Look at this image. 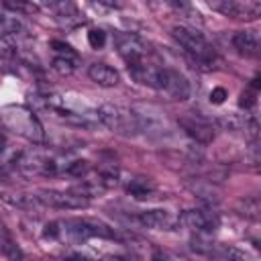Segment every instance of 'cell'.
Listing matches in <instances>:
<instances>
[{
    "label": "cell",
    "mask_w": 261,
    "mask_h": 261,
    "mask_svg": "<svg viewBox=\"0 0 261 261\" xmlns=\"http://www.w3.org/2000/svg\"><path fill=\"white\" fill-rule=\"evenodd\" d=\"M0 124L14 133L16 137H22L31 143H43L45 141V130L43 124L39 122L37 114L20 104H6L0 108Z\"/></svg>",
    "instance_id": "1"
},
{
    "label": "cell",
    "mask_w": 261,
    "mask_h": 261,
    "mask_svg": "<svg viewBox=\"0 0 261 261\" xmlns=\"http://www.w3.org/2000/svg\"><path fill=\"white\" fill-rule=\"evenodd\" d=\"M171 35L173 39L177 41V45L198 63L202 65H210L214 63L216 59V53L214 49L208 45V41L194 29H188V27H173L171 29Z\"/></svg>",
    "instance_id": "2"
},
{
    "label": "cell",
    "mask_w": 261,
    "mask_h": 261,
    "mask_svg": "<svg viewBox=\"0 0 261 261\" xmlns=\"http://www.w3.org/2000/svg\"><path fill=\"white\" fill-rule=\"evenodd\" d=\"M14 167L24 177H33V175H55L59 173L61 163L43 149H29L14 159Z\"/></svg>",
    "instance_id": "3"
},
{
    "label": "cell",
    "mask_w": 261,
    "mask_h": 261,
    "mask_svg": "<svg viewBox=\"0 0 261 261\" xmlns=\"http://www.w3.org/2000/svg\"><path fill=\"white\" fill-rule=\"evenodd\" d=\"M96 116L104 126H108L110 130L120 133V135H133L137 130H143V122L135 112L124 110L114 104H102L96 110Z\"/></svg>",
    "instance_id": "4"
},
{
    "label": "cell",
    "mask_w": 261,
    "mask_h": 261,
    "mask_svg": "<svg viewBox=\"0 0 261 261\" xmlns=\"http://www.w3.org/2000/svg\"><path fill=\"white\" fill-rule=\"evenodd\" d=\"M61 234L67 237V241L80 245L92 237H100V239H114V230L108 228L102 222H94V220H65L61 222Z\"/></svg>",
    "instance_id": "5"
},
{
    "label": "cell",
    "mask_w": 261,
    "mask_h": 261,
    "mask_svg": "<svg viewBox=\"0 0 261 261\" xmlns=\"http://www.w3.org/2000/svg\"><path fill=\"white\" fill-rule=\"evenodd\" d=\"M157 90L165 92L171 100H188L192 94V88H190V82L186 80V75L175 69H169V67H161Z\"/></svg>",
    "instance_id": "6"
},
{
    "label": "cell",
    "mask_w": 261,
    "mask_h": 261,
    "mask_svg": "<svg viewBox=\"0 0 261 261\" xmlns=\"http://www.w3.org/2000/svg\"><path fill=\"white\" fill-rule=\"evenodd\" d=\"M37 198L41 202V206H51V208H59V210H73V208H86L88 200L69 192H59V190H41L37 192Z\"/></svg>",
    "instance_id": "7"
},
{
    "label": "cell",
    "mask_w": 261,
    "mask_h": 261,
    "mask_svg": "<svg viewBox=\"0 0 261 261\" xmlns=\"http://www.w3.org/2000/svg\"><path fill=\"white\" fill-rule=\"evenodd\" d=\"M114 45H116L118 53H120L128 63L143 61L145 55L149 53L145 41H143L139 35H133V33H116V35H114Z\"/></svg>",
    "instance_id": "8"
},
{
    "label": "cell",
    "mask_w": 261,
    "mask_h": 261,
    "mask_svg": "<svg viewBox=\"0 0 261 261\" xmlns=\"http://www.w3.org/2000/svg\"><path fill=\"white\" fill-rule=\"evenodd\" d=\"M177 224H181L190 230H196V232H212L218 226V216L214 212L194 208V210L181 212L177 216Z\"/></svg>",
    "instance_id": "9"
},
{
    "label": "cell",
    "mask_w": 261,
    "mask_h": 261,
    "mask_svg": "<svg viewBox=\"0 0 261 261\" xmlns=\"http://www.w3.org/2000/svg\"><path fill=\"white\" fill-rule=\"evenodd\" d=\"M210 8L232 18H255L261 12V6L257 2H234V0L210 2Z\"/></svg>",
    "instance_id": "10"
},
{
    "label": "cell",
    "mask_w": 261,
    "mask_h": 261,
    "mask_svg": "<svg viewBox=\"0 0 261 261\" xmlns=\"http://www.w3.org/2000/svg\"><path fill=\"white\" fill-rule=\"evenodd\" d=\"M179 126L186 130V135H190L196 143L208 145L214 139V128L208 120L200 118V116H184L179 118Z\"/></svg>",
    "instance_id": "11"
},
{
    "label": "cell",
    "mask_w": 261,
    "mask_h": 261,
    "mask_svg": "<svg viewBox=\"0 0 261 261\" xmlns=\"http://www.w3.org/2000/svg\"><path fill=\"white\" fill-rule=\"evenodd\" d=\"M128 73L130 77L141 84V86H149V88H159V73H161V67L157 65H151V63H145L143 61H135V63H128Z\"/></svg>",
    "instance_id": "12"
},
{
    "label": "cell",
    "mask_w": 261,
    "mask_h": 261,
    "mask_svg": "<svg viewBox=\"0 0 261 261\" xmlns=\"http://www.w3.org/2000/svg\"><path fill=\"white\" fill-rule=\"evenodd\" d=\"M139 222L147 228L155 230H171L177 224V218L171 216L167 210H145L139 214Z\"/></svg>",
    "instance_id": "13"
},
{
    "label": "cell",
    "mask_w": 261,
    "mask_h": 261,
    "mask_svg": "<svg viewBox=\"0 0 261 261\" xmlns=\"http://www.w3.org/2000/svg\"><path fill=\"white\" fill-rule=\"evenodd\" d=\"M88 75H90V80H92L94 84L104 86V88H112V86H116V84L120 82L118 71H116L114 67L106 65V63H92V65L88 67Z\"/></svg>",
    "instance_id": "14"
},
{
    "label": "cell",
    "mask_w": 261,
    "mask_h": 261,
    "mask_svg": "<svg viewBox=\"0 0 261 261\" xmlns=\"http://www.w3.org/2000/svg\"><path fill=\"white\" fill-rule=\"evenodd\" d=\"M232 45L241 55L255 57L259 53V37L253 31H239L232 37Z\"/></svg>",
    "instance_id": "15"
},
{
    "label": "cell",
    "mask_w": 261,
    "mask_h": 261,
    "mask_svg": "<svg viewBox=\"0 0 261 261\" xmlns=\"http://www.w3.org/2000/svg\"><path fill=\"white\" fill-rule=\"evenodd\" d=\"M126 192H128L133 198H137V200H147V198H151V194H153V186H151L149 181H145L143 177H139V179H133V181L126 186Z\"/></svg>",
    "instance_id": "16"
},
{
    "label": "cell",
    "mask_w": 261,
    "mask_h": 261,
    "mask_svg": "<svg viewBox=\"0 0 261 261\" xmlns=\"http://www.w3.org/2000/svg\"><path fill=\"white\" fill-rule=\"evenodd\" d=\"M0 27L4 33H20L22 31V20L16 14H0Z\"/></svg>",
    "instance_id": "17"
},
{
    "label": "cell",
    "mask_w": 261,
    "mask_h": 261,
    "mask_svg": "<svg viewBox=\"0 0 261 261\" xmlns=\"http://www.w3.org/2000/svg\"><path fill=\"white\" fill-rule=\"evenodd\" d=\"M75 65H77V61H73V59H67V57H55L53 59V63H51V67L57 71V73H61V75H69V73H73L75 71Z\"/></svg>",
    "instance_id": "18"
},
{
    "label": "cell",
    "mask_w": 261,
    "mask_h": 261,
    "mask_svg": "<svg viewBox=\"0 0 261 261\" xmlns=\"http://www.w3.org/2000/svg\"><path fill=\"white\" fill-rule=\"evenodd\" d=\"M0 251H2V255L8 259V261H24V255H22V251L14 245V241L12 239H8L2 247H0Z\"/></svg>",
    "instance_id": "19"
},
{
    "label": "cell",
    "mask_w": 261,
    "mask_h": 261,
    "mask_svg": "<svg viewBox=\"0 0 261 261\" xmlns=\"http://www.w3.org/2000/svg\"><path fill=\"white\" fill-rule=\"evenodd\" d=\"M88 43L92 49H102L106 45V33L102 29H92L88 33Z\"/></svg>",
    "instance_id": "20"
},
{
    "label": "cell",
    "mask_w": 261,
    "mask_h": 261,
    "mask_svg": "<svg viewBox=\"0 0 261 261\" xmlns=\"http://www.w3.org/2000/svg\"><path fill=\"white\" fill-rule=\"evenodd\" d=\"M51 47L59 53V57H67V59H73L77 61V53L67 45V43H61V41H51Z\"/></svg>",
    "instance_id": "21"
},
{
    "label": "cell",
    "mask_w": 261,
    "mask_h": 261,
    "mask_svg": "<svg viewBox=\"0 0 261 261\" xmlns=\"http://www.w3.org/2000/svg\"><path fill=\"white\" fill-rule=\"evenodd\" d=\"M61 222H49L45 224V230H43V237L45 239H59L61 237Z\"/></svg>",
    "instance_id": "22"
},
{
    "label": "cell",
    "mask_w": 261,
    "mask_h": 261,
    "mask_svg": "<svg viewBox=\"0 0 261 261\" xmlns=\"http://www.w3.org/2000/svg\"><path fill=\"white\" fill-rule=\"evenodd\" d=\"M226 98H228V92L224 88H220V86L212 88V92H210V102L212 104H222Z\"/></svg>",
    "instance_id": "23"
},
{
    "label": "cell",
    "mask_w": 261,
    "mask_h": 261,
    "mask_svg": "<svg viewBox=\"0 0 261 261\" xmlns=\"http://www.w3.org/2000/svg\"><path fill=\"white\" fill-rule=\"evenodd\" d=\"M100 261H139V257L130 255V253H124V255H106Z\"/></svg>",
    "instance_id": "24"
},
{
    "label": "cell",
    "mask_w": 261,
    "mask_h": 261,
    "mask_svg": "<svg viewBox=\"0 0 261 261\" xmlns=\"http://www.w3.org/2000/svg\"><path fill=\"white\" fill-rule=\"evenodd\" d=\"M12 53H14V47H12L8 41L0 39V59H6V57H10Z\"/></svg>",
    "instance_id": "25"
},
{
    "label": "cell",
    "mask_w": 261,
    "mask_h": 261,
    "mask_svg": "<svg viewBox=\"0 0 261 261\" xmlns=\"http://www.w3.org/2000/svg\"><path fill=\"white\" fill-rule=\"evenodd\" d=\"M255 104V98H253V94H249V92H243L241 94V106L243 108H249V106H253Z\"/></svg>",
    "instance_id": "26"
},
{
    "label": "cell",
    "mask_w": 261,
    "mask_h": 261,
    "mask_svg": "<svg viewBox=\"0 0 261 261\" xmlns=\"http://www.w3.org/2000/svg\"><path fill=\"white\" fill-rule=\"evenodd\" d=\"M59 261H92V259H88L86 255H80V253H69V255L61 257Z\"/></svg>",
    "instance_id": "27"
},
{
    "label": "cell",
    "mask_w": 261,
    "mask_h": 261,
    "mask_svg": "<svg viewBox=\"0 0 261 261\" xmlns=\"http://www.w3.org/2000/svg\"><path fill=\"white\" fill-rule=\"evenodd\" d=\"M228 255H230V261H251L247 255H243L241 251H237V249H230L228 251Z\"/></svg>",
    "instance_id": "28"
},
{
    "label": "cell",
    "mask_w": 261,
    "mask_h": 261,
    "mask_svg": "<svg viewBox=\"0 0 261 261\" xmlns=\"http://www.w3.org/2000/svg\"><path fill=\"white\" fill-rule=\"evenodd\" d=\"M153 261H175V259H171V257H167V255H161V253H157V255L153 257Z\"/></svg>",
    "instance_id": "29"
}]
</instances>
